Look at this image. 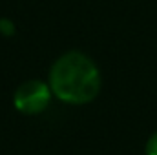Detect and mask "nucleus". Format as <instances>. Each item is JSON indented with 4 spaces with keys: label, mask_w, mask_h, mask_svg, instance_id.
Masks as SVG:
<instances>
[{
    "label": "nucleus",
    "mask_w": 157,
    "mask_h": 155,
    "mask_svg": "<svg viewBox=\"0 0 157 155\" xmlns=\"http://www.w3.org/2000/svg\"><path fill=\"white\" fill-rule=\"evenodd\" d=\"M51 93L70 104H86L99 95L101 73L95 62L80 51L57 59L49 71Z\"/></svg>",
    "instance_id": "1"
},
{
    "label": "nucleus",
    "mask_w": 157,
    "mask_h": 155,
    "mask_svg": "<svg viewBox=\"0 0 157 155\" xmlns=\"http://www.w3.org/2000/svg\"><path fill=\"white\" fill-rule=\"evenodd\" d=\"M49 100H51V88L40 80H28V82L20 84L13 97L17 110L22 113H28V115H35V113L44 112L48 108Z\"/></svg>",
    "instance_id": "2"
},
{
    "label": "nucleus",
    "mask_w": 157,
    "mask_h": 155,
    "mask_svg": "<svg viewBox=\"0 0 157 155\" xmlns=\"http://www.w3.org/2000/svg\"><path fill=\"white\" fill-rule=\"evenodd\" d=\"M0 33L4 35H13L15 33V24L9 18H0Z\"/></svg>",
    "instance_id": "3"
},
{
    "label": "nucleus",
    "mask_w": 157,
    "mask_h": 155,
    "mask_svg": "<svg viewBox=\"0 0 157 155\" xmlns=\"http://www.w3.org/2000/svg\"><path fill=\"white\" fill-rule=\"evenodd\" d=\"M146 155H157V131L146 142Z\"/></svg>",
    "instance_id": "4"
}]
</instances>
